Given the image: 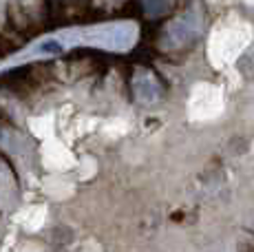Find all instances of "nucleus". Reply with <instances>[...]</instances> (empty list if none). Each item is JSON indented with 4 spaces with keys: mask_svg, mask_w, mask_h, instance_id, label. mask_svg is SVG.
<instances>
[{
    "mask_svg": "<svg viewBox=\"0 0 254 252\" xmlns=\"http://www.w3.org/2000/svg\"><path fill=\"white\" fill-rule=\"evenodd\" d=\"M239 252H254V248H243V246H241V248H239Z\"/></svg>",
    "mask_w": 254,
    "mask_h": 252,
    "instance_id": "1",
    "label": "nucleus"
}]
</instances>
